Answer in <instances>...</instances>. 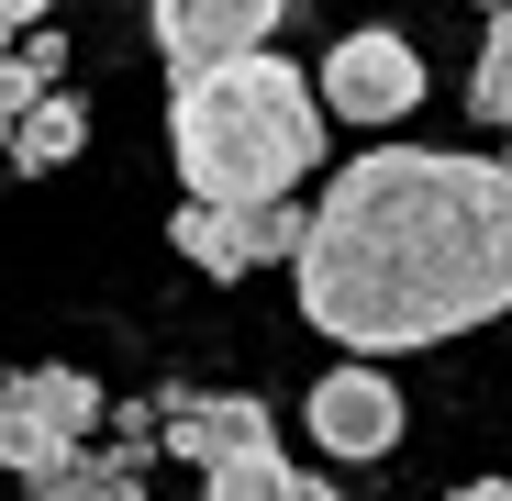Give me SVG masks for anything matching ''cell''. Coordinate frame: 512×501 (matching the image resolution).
<instances>
[{
    "instance_id": "8992f818",
    "label": "cell",
    "mask_w": 512,
    "mask_h": 501,
    "mask_svg": "<svg viewBox=\"0 0 512 501\" xmlns=\"http://www.w3.org/2000/svg\"><path fill=\"white\" fill-rule=\"evenodd\" d=\"M301 424H312L323 457H346V468H357V457H390V446H401V390H390L368 357H346L334 379H312Z\"/></svg>"
},
{
    "instance_id": "30bf717a",
    "label": "cell",
    "mask_w": 512,
    "mask_h": 501,
    "mask_svg": "<svg viewBox=\"0 0 512 501\" xmlns=\"http://www.w3.org/2000/svg\"><path fill=\"white\" fill-rule=\"evenodd\" d=\"M23 390H34V412H45L67 446H90V424H101V379H78V368H23Z\"/></svg>"
},
{
    "instance_id": "6da1fadb",
    "label": "cell",
    "mask_w": 512,
    "mask_h": 501,
    "mask_svg": "<svg viewBox=\"0 0 512 501\" xmlns=\"http://www.w3.org/2000/svg\"><path fill=\"white\" fill-rule=\"evenodd\" d=\"M290 279L346 357H401V346H446L468 323H501L512 167L446 145H368L357 167H334L323 201H301Z\"/></svg>"
},
{
    "instance_id": "2e32d148",
    "label": "cell",
    "mask_w": 512,
    "mask_h": 501,
    "mask_svg": "<svg viewBox=\"0 0 512 501\" xmlns=\"http://www.w3.org/2000/svg\"><path fill=\"white\" fill-rule=\"evenodd\" d=\"M457 501H512V479H479V490H457Z\"/></svg>"
},
{
    "instance_id": "5b68a950",
    "label": "cell",
    "mask_w": 512,
    "mask_h": 501,
    "mask_svg": "<svg viewBox=\"0 0 512 501\" xmlns=\"http://www.w3.org/2000/svg\"><path fill=\"white\" fill-rule=\"evenodd\" d=\"M179 257L212 268V279H245V268H290V245H301V201H234V212H201L179 201Z\"/></svg>"
},
{
    "instance_id": "ba28073f",
    "label": "cell",
    "mask_w": 512,
    "mask_h": 501,
    "mask_svg": "<svg viewBox=\"0 0 512 501\" xmlns=\"http://www.w3.org/2000/svg\"><path fill=\"white\" fill-rule=\"evenodd\" d=\"M78 457H90V446H67L56 424H45V412H34V390H23V368H0V468H12L34 501H56L67 479H78Z\"/></svg>"
},
{
    "instance_id": "8fae6325",
    "label": "cell",
    "mask_w": 512,
    "mask_h": 501,
    "mask_svg": "<svg viewBox=\"0 0 512 501\" xmlns=\"http://www.w3.org/2000/svg\"><path fill=\"white\" fill-rule=\"evenodd\" d=\"M201 501H290V457H279V446L212 457V468H201Z\"/></svg>"
},
{
    "instance_id": "277c9868",
    "label": "cell",
    "mask_w": 512,
    "mask_h": 501,
    "mask_svg": "<svg viewBox=\"0 0 512 501\" xmlns=\"http://www.w3.org/2000/svg\"><path fill=\"white\" fill-rule=\"evenodd\" d=\"M279 12L290 0H156V56H167V78H212L234 56H268Z\"/></svg>"
},
{
    "instance_id": "ac0fdd59",
    "label": "cell",
    "mask_w": 512,
    "mask_h": 501,
    "mask_svg": "<svg viewBox=\"0 0 512 501\" xmlns=\"http://www.w3.org/2000/svg\"><path fill=\"white\" fill-rule=\"evenodd\" d=\"M0 145H12V123H0Z\"/></svg>"
},
{
    "instance_id": "e0dca14e",
    "label": "cell",
    "mask_w": 512,
    "mask_h": 501,
    "mask_svg": "<svg viewBox=\"0 0 512 501\" xmlns=\"http://www.w3.org/2000/svg\"><path fill=\"white\" fill-rule=\"evenodd\" d=\"M479 12H512V0H479Z\"/></svg>"
},
{
    "instance_id": "9a60e30c",
    "label": "cell",
    "mask_w": 512,
    "mask_h": 501,
    "mask_svg": "<svg viewBox=\"0 0 512 501\" xmlns=\"http://www.w3.org/2000/svg\"><path fill=\"white\" fill-rule=\"evenodd\" d=\"M290 501H334V479H312V468H290Z\"/></svg>"
},
{
    "instance_id": "7c38bea8",
    "label": "cell",
    "mask_w": 512,
    "mask_h": 501,
    "mask_svg": "<svg viewBox=\"0 0 512 501\" xmlns=\"http://www.w3.org/2000/svg\"><path fill=\"white\" fill-rule=\"evenodd\" d=\"M145 446H112V457H78V479L56 490V501H145Z\"/></svg>"
},
{
    "instance_id": "4fadbf2b",
    "label": "cell",
    "mask_w": 512,
    "mask_h": 501,
    "mask_svg": "<svg viewBox=\"0 0 512 501\" xmlns=\"http://www.w3.org/2000/svg\"><path fill=\"white\" fill-rule=\"evenodd\" d=\"M468 101H479V123H501V134H512V12H501V23H490V45H479Z\"/></svg>"
},
{
    "instance_id": "d6986e66",
    "label": "cell",
    "mask_w": 512,
    "mask_h": 501,
    "mask_svg": "<svg viewBox=\"0 0 512 501\" xmlns=\"http://www.w3.org/2000/svg\"><path fill=\"white\" fill-rule=\"evenodd\" d=\"M501 167H512V156H501Z\"/></svg>"
},
{
    "instance_id": "5bb4252c",
    "label": "cell",
    "mask_w": 512,
    "mask_h": 501,
    "mask_svg": "<svg viewBox=\"0 0 512 501\" xmlns=\"http://www.w3.org/2000/svg\"><path fill=\"white\" fill-rule=\"evenodd\" d=\"M34 23H45V0H0V56H12V45H23Z\"/></svg>"
},
{
    "instance_id": "9c48e42d",
    "label": "cell",
    "mask_w": 512,
    "mask_h": 501,
    "mask_svg": "<svg viewBox=\"0 0 512 501\" xmlns=\"http://www.w3.org/2000/svg\"><path fill=\"white\" fill-rule=\"evenodd\" d=\"M78 145H90V101H78V90H45V101H34V112L12 123V145H0V156L45 179V167H67Z\"/></svg>"
},
{
    "instance_id": "7a4b0ae2",
    "label": "cell",
    "mask_w": 512,
    "mask_h": 501,
    "mask_svg": "<svg viewBox=\"0 0 512 501\" xmlns=\"http://www.w3.org/2000/svg\"><path fill=\"white\" fill-rule=\"evenodd\" d=\"M167 145H179V179L201 212L234 201H290L323 167V112L312 78L290 56H234L212 78H179V112H167Z\"/></svg>"
},
{
    "instance_id": "3957f363",
    "label": "cell",
    "mask_w": 512,
    "mask_h": 501,
    "mask_svg": "<svg viewBox=\"0 0 512 501\" xmlns=\"http://www.w3.org/2000/svg\"><path fill=\"white\" fill-rule=\"evenodd\" d=\"M312 112H334V123H401V112H423V56L401 45V34H346L323 67H312Z\"/></svg>"
},
{
    "instance_id": "52a82bcc",
    "label": "cell",
    "mask_w": 512,
    "mask_h": 501,
    "mask_svg": "<svg viewBox=\"0 0 512 501\" xmlns=\"http://www.w3.org/2000/svg\"><path fill=\"white\" fill-rule=\"evenodd\" d=\"M145 424L167 435V457L179 468H212V457H245V446H279V424H268V401L256 390H234V401H167V412H145Z\"/></svg>"
}]
</instances>
